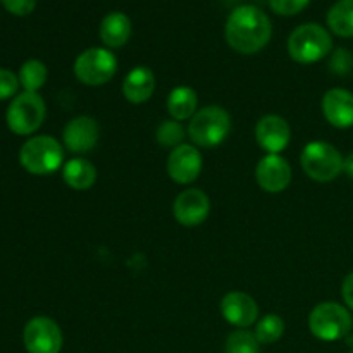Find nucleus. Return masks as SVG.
Returning <instances> with one entry per match:
<instances>
[{"label":"nucleus","instance_id":"f03ea898","mask_svg":"<svg viewBox=\"0 0 353 353\" xmlns=\"http://www.w3.org/2000/svg\"><path fill=\"white\" fill-rule=\"evenodd\" d=\"M333 47V40L326 28L307 23L293 30L288 38V54L300 64H312L326 57Z\"/></svg>","mask_w":353,"mask_h":353},{"label":"nucleus","instance_id":"5701e85b","mask_svg":"<svg viewBox=\"0 0 353 353\" xmlns=\"http://www.w3.org/2000/svg\"><path fill=\"white\" fill-rule=\"evenodd\" d=\"M283 333H285V321L276 314H268L255 326V336H257L259 343H276L283 336Z\"/></svg>","mask_w":353,"mask_h":353},{"label":"nucleus","instance_id":"cd10ccee","mask_svg":"<svg viewBox=\"0 0 353 353\" xmlns=\"http://www.w3.org/2000/svg\"><path fill=\"white\" fill-rule=\"evenodd\" d=\"M0 2L9 12L16 14V16H28L30 12H33L34 6H37V0H0Z\"/></svg>","mask_w":353,"mask_h":353},{"label":"nucleus","instance_id":"aec40b11","mask_svg":"<svg viewBox=\"0 0 353 353\" xmlns=\"http://www.w3.org/2000/svg\"><path fill=\"white\" fill-rule=\"evenodd\" d=\"M196 105H199V99H196L195 90L190 86H178L168 97V110L174 121L192 119L196 114Z\"/></svg>","mask_w":353,"mask_h":353},{"label":"nucleus","instance_id":"7ed1b4c3","mask_svg":"<svg viewBox=\"0 0 353 353\" xmlns=\"http://www.w3.org/2000/svg\"><path fill=\"white\" fill-rule=\"evenodd\" d=\"M19 162L31 174H52L64 164V148L48 134L33 137L21 147Z\"/></svg>","mask_w":353,"mask_h":353},{"label":"nucleus","instance_id":"9b49d317","mask_svg":"<svg viewBox=\"0 0 353 353\" xmlns=\"http://www.w3.org/2000/svg\"><path fill=\"white\" fill-rule=\"evenodd\" d=\"M202 154L193 145H179L168 157L169 178L178 185H190L202 172Z\"/></svg>","mask_w":353,"mask_h":353},{"label":"nucleus","instance_id":"4be33fe9","mask_svg":"<svg viewBox=\"0 0 353 353\" xmlns=\"http://www.w3.org/2000/svg\"><path fill=\"white\" fill-rule=\"evenodd\" d=\"M47 65L43 64L38 59H30V61L24 62L19 69V85L23 86L24 92L37 93L41 86L47 81Z\"/></svg>","mask_w":353,"mask_h":353},{"label":"nucleus","instance_id":"9d476101","mask_svg":"<svg viewBox=\"0 0 353 353\" xmlns=\"http://www.w3.org/2000/svg\"><path fill=\"white\" fill-rule=\"evenodd\" d=\"M255 179L268 193H281L292 183V165L279 154H268L255 168Z\"/></svg>","mask_w":353,"mask_h":353},{"label":"nucleus","instance_id":"1a4fd4ad","mask_svg":"<svg viewBox=\"0 0 353 353\" xmlns=\"http://www.w3.org/2000/svg\"><path fill=\"white\" fill-rule=\"evenodd\" d=\"M23 341L28 353H59L64 340L55 321L38 316L24 326Z\"/></svg>","mask_w":353,"mask_h":353},{"label":"nucleus","instance_id":"6ab92c4d","mask_svg":"<svg viewBox=\"0 0 353 353\" xmlns=\"http://www.w3.org/2000/svg\"><path fill=\"white\" fill-rule=\"evenodd\" d=\"M62 178L64 183L72 190H88L97 181V169L90 161L83 157L71 159L62 168Z\"/></svg>","mask_w":353,"mask_h":353},{"label":"nucleus","instance_id":"6e6552de","mask_svg":"<svg viewBox=\"0 0 353 353\" xmlns=\"http://www.w3.org/2000/svg\"><path fill=\"white\" fill-rule=\"evenodd\" d=\"M117 71V59L107 48L93 47L78 55L74 62V74L78 81L88 86L105 85Z\"/></svg>","mask_w":353,"mask_h":353},{"label":"nucleus","instance_id":"bb28decb","mask_svg":"<svg viewBox=\"0 0 353 353\" xmlns=\"http://www.w3.org/2000/svg\"><path fill=\"white\" fill-rule=\"evenodd\" d=\"M19 88V78L9 69H0V100L10 99Z\"/></svg>","mask_w":353,"mask_h":353},{"label":"nucleus","instance_id":"39448f33","mask_svg":"<svg viewBox=\"0 0 353 353\" xmlns=\"http://www.w3.org/2000/svg\"><path fill=\"white\" fill-rule=\"evenodd\" d=\"M343 161L338 148L326 141H310L300 155L305 174L317 183H330L336 179L343 172Z\"/></svg>","mask_w":353,"mask_h":353},{"label":"nucleus","instance_id":"b1692460","mask_svg":"<svg viewBox=\"0 0 353 353\" xmlns=\"http://www.w3.org/2000/svg\"><path fill=\"white\" fill-rule=\"evenodd\" d=\"M259 343L255 333L248 330H238L231 333L226 340V353H259Z\"/></svg>","mask_w":353,"mask_h":353},{"label":"nucleus","instance_id":"f8f14e48","mask_svg":"<svg viewBox=\"0 0 353 353\" xmlns=\"http://www.w3.org/2000/svg\"><path fill=\"white\" fill-rule=\"evenodd\" d=\"M176 221L186 228H193L202 224L209 217L210 200L202 190H185L179 193L172 205Z\"/></svg>","mask_w":353,"mask_h":353},{"label":"nucleus","instance_id":"2eb2a0df","mask_svg":"<svg viewBox=\"0 0 353 353\" xmlns=\"http://www.w3.org/2000/svg\"><path fill=\"white\" fill-rule=\"evenodd\" d=\"M290 137H292L290 124L276 114L264 116L255 126L257 143L269 154H279L285 150L290 143Z\"/></svg>","mask_w":353,"mask_h":353},{"label":"nucleus","instance_id":"423d86ee","mask_svg":"<svg viewBox=\"0 0 353 353\" xmlns=\"http://www.w3.org/2000/svg\"><path fill=\"white\" fill-rule=\"evenodd\" d=\"M309 330L317 340L336 341L352 330V316L343 305L334 302L319 303L309 316Z\"/></svg>","mask_w":353,"mask_h":353},{"label":"nucleus","instance_id":"7c9ffc66","mask_svg":"<svg viewBox=\"0 0 353 353\" xmlns=\"http://www.w3.org/2000/svg\"><path fill=\"white\" fill-rule=\"evenodd\" d=\"M350 353H353V350H352V352H350Z\"/></svg>","mask_w":353,"mask_h":353},{"label":"nucleus","instance_id":"393cba45","mask_svg":"<svg viewBox=\"0 0 353 353\" xmlns=\"http://www.w3.org/2000/svg\"><path fill=\"white\" fill-rule=\"evenodd\" d=\"M183 138H185V128L181 126L179 121H164L157 128V141L161 147H179V145H183Z\"/></svg>","mask_w":353,"mask_h":353},{"label":"nucleus","instance_id":"c85d7f7f","mask_svg":"<svg viewBox=\"0 0 353 353\" xmlns=\"http://www.w3.org/2000/svg\"><path fill=\"white\" fill-rule=\"evenodd\" d=\"M341 296H343L345 303L353 310V272L345 278L343 285H341Z\"/></svg>","mask_w":353,"mask_h":353},{"label":"nucleus","instance_id":"ddd939ff","mask_svg":"<svg viewBox=\"0 0 353 353\" xmlns=\"http://www.w3.org/2000/svg\"><path fill=\"white\" fill-rule=\"evenodd\" d=\"M100 130L99 124L93 117L79 116L69 121L64 128V145L72 152V154H88L95 148L99 141Z\"/></svg>","mask_w":353,"mask_h":353},{"label":"nucleus","instance_id":"f3484780","mask_svg":"<svg viewBox=\"0 0 353 353\" xmlns=\"http://www.w3.org/2000/svg\"><path fill=\"white\" fill-rule=\"evenodd\" d=\"M155 76L145 65L131 69L123 81V95L131 103H143L154 95Z\"/></svg>","mask_w":353,"mask_h":353},{"label":"nucleus","instance_id":"0eeeda50","mask_svg":"<svg viewBox=\"0 0 353 353\" xmlns=\"http://www.w3.org/2000/svg\"><path fill=\"white\" fill-rule=\"evenodd\" d=\"M45 102L38 93L24 92L16 95L7 109L6 121L12 133L26 137L34 133L45 119Z\"/></svg>","mask_w":353,"mask_h":353},{"label":"nucleus","instance_id":"a878e982","mask_svg":"<svg viewBox=\"0 0 353 353\" xmlns=\"http://www.w3.org/2000/svg\"><path fill=\"white\" fill-rule=\"evenodd\" d=\"M310 0H269V7L279 16H295L309 6Z\"/></svg>","mask_w":353,"mask_h":353},{"label":"nucleus","instance_id":"a211bd4d","mask_svg":"<svg viewBox=\"0 0 353 353\" xmlns=\"http://www.w3.org/2000/svg\"><path fill=\"white\" fill-rule=\"evenodd\" d=\"M131 37V21L123 12L107 14L100 24V38L109 48H121Z\"/></svg>","mask_w":353,"mask_h":353},{"label":"nucleus","instance_id":"c756f323","mask_svg":"<svg viewBox=\"0 0 353 353\" xmlns=\"http://www.w3.org/2000/svg\"><path fill=\"white\" fill-rule=\"evenodd\" d=\"M343 171L353 179V152L347 155V159L343 161Z\"/></svg>","mask_w":353,"mask_h":353},{"label":"nucleus","instance_id":"4468645a","mask_svg":"<svg viewBox=\"0 0 353 353\" xmlns=\"http://www.w3.org/2000/svg\"><path fill=\"white\" fill-rule=\"evenodd\" d=\"M221 314L224 319L240 330H247L257 321L259 305L243 292H231L221 300Z\"/></svg>","mask_w":353,"mask_h":353},{"label":"nucleus","instance_id":"dca6fc26","mask_svg":"<svg viewBox=\"0 0 353 353\" xmlns=\"http://www.w3.org/2000/svg\"><path fill=\"white\" fill-rule=\"evenodd\" d=\"M323 112L327 123L334 128L353 126V93L343 88H333L326 92L323 99Z\"/></svg>","mask_w":353,"mask_h":353},{"label":"nucleus","instance_id":"412c9836","mask_svg":"<svg viewBox=\"0 0 353 353\" xmlns=\"http://www.w3.org/2000/svg\"><path fill=\"white\" fill-rule=\"evenodd\" d=\"M327 24L338 37H353V0H340L327 12Z\"/></svg>","mask_w":353,"mask_h":353},{"label":"nucleus","instance_id":"f257e3e1","mask_svg":"<svg viewBox=\"0 0 353 353\" xmlns=\"http://www.w3.org/2000/svg\"><path fill=\"white\" fill-rule=\"evenodd\" d=\"M272 24L264 10L255 6H240L226 23V41L240 54H257L271 40Z\"/></svg>","mask_w":353,"mask_h":353},{"label":"nucleus","instance_id":"20e7f679","mask_svg":"<svg viewBox=\"0 0 353 353\" xmlns=\"http://www.w3.org/2000/svg\"><path fill=\"white\" fill-rule=\"evenodd\" d=\"M231 131V117L223 107L209 105L196 110L188 126V134L196 147H217Z\"/></svg>","mask_w":353,"mask_h":353}]
</instances>
